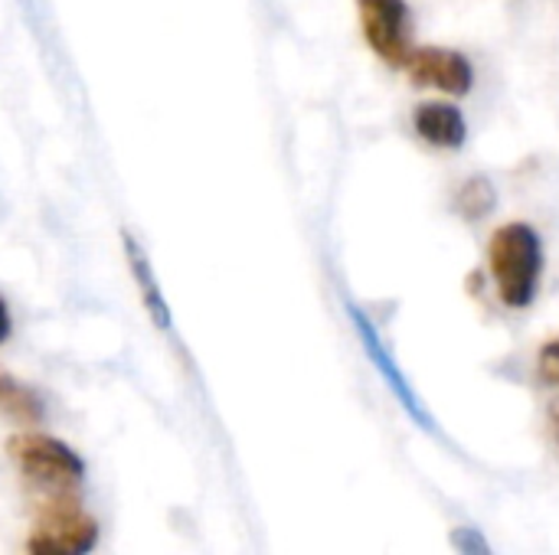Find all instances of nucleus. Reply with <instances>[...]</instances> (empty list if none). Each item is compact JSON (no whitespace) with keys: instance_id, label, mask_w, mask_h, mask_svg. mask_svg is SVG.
<instances>
[{"instance_id":"11","label":"nucleus","mask_w":559,"mask_h":555,"mask_svg":"<svg viewBox=\"0 0 559 555\" xmlns=\"http://www.w3.org/2000/svg\"><path fill=\"white\" fill-rule=\"evenodd\" d=\"M537 376L547 386H559V337L547 340L537 353Z\"/></svg>"},{"instance_id":"1","label":"nucleus","mask_w":559,"mask_h":555,"mask_svg":"<svg viewBox=\"0 0 559 555\" xmlns=\"http://www.w3.org/2000/svg\"><path fill=\"white\" fill-rule=\"evenodd\" d=\"M491 278L498 285V298L514 307L527 311L537 301L540 278H544V242L534 226L527 222H504L488 245Z\"/></svg>"},{"instance_id":"5","label":"nucleus","mask_w":559,"mask_h":555,"mask_svg":"<svg viewBox=\"0 0 559 555\" xmlns=\"http://www.w3.org/2000/svg\"><path fill=\"white\" fill-rule=\"evenodd\" d=\"M406 72L413 79V85L423 88H439L445 95H468L475 88V65L465 52L449 49V46H419L413 49Z\"/></svg>"},{"instance_id":"9","label":"nucleus","mask_w":559,"mask_h":555,"mask_svg":"<svg viewBox=\"0 0 559 555\" xmlns=\"http://www.w3.org/2000/svg\"><path fill=\"white\" fill-rule=\"evenodd\" d=\"M0 412H7L16 422L33 425V422H39L46 415V406H43L36 389L23 386L20 379H13L10 373L0 370Z\"/></svg>"},{"instance_id":"8","label":"nucleus","mask_w":559,"mask_h":555,"mask_svg":"<svg viewBox=\"0 0 559 555\" xmlns=\"http://www.w3.org/2000/svg\"><path fill=\"white\" fill-rule=\"evenodd\" d=\"M121 239H124V258H128L131 278H134V285H138V294H141V301H144V311L151 314V321H154L160 330H167V327H170V307H167V301H164V294H160V285H157V278H154V265H151L144 245H141L128 229L121 232Z\"/></svg>"},{"instance_id":"12","label":"nucleus","mask_w":559,"mask_h":555,"mask_svg":"<svg viewBox=\"0 0 559 555\" xmlns=\"http://www.w3.org/2000/svg\"><path fill=\"white\" fill-rule=\"evenodd\" d=\"M452 546L459 550V555H495L491 546H488V540L478 530H472V527L452 530Z\"/></svg>"},{"instance_id":"4","label":"nucleus","mask_w":559,"mask_h":555,"mask_svg":"<svg viewBox=\"0 0 559 555\" xmlns=\"http://www.w3.org/2000/svg\"><path fill=\"white\" fill-rule=\"evenodd\" d=\"M367 46L393 69H406L413 56V13L406 0H357Z\"/></svg>"},{"instance_id":"6","label":"nucleus","mask_w":559,"mask_h":555,"mask_svg":"<svg viewBox=\"0 0 559 555\" xmlns=\"http://www.w3.org/2000/svg\"><path fill=\"white\" fill-rule=\"evenodd\" d=\"M347 314H350V321H354V327H357V337H360V343H364V350H367V357H370V363L377 366V373L386 379V386L393 389V396L403 402V409L423 425V429H432V419H429V412L423 409V402H419V396H416V389L409 386V379L403 376V370L396 366V360H393V353L386 350V343L380 340V334H377V327L370 324V317L360 311V307H354V304H347Z\"/></svg>"},{"instance_id":"3","label":"nucleus","mask_w":559,"mask_h":555,"mask_svg":"<svg viewBox=\"0 0 559 555\" xmlns=\"http://www.w3.org/2000/svg\"><path fill=\"white\" fill-rule=\"evenodd\" d=\"M95 546L98 523L75 504V497L49 500L26 536V555H88Z\"/></svg>"},{"instance_id":"13","label":"nucleus","mask_w":559,"mask_h":555,"mask_svg":"<svg viewBox=\"0 0 559 555\" xmlns=\"http://www.w3.org/2000/svg\"><path fill=\"white\" fill-rule=\"evenodd\" d=\"M10 334H13V321H10V307H7V301L0 294V347L10 340Z\"/></svg>"},{"instance_id":"10","label":"nucleus","mask_w":559,"mask_h":555,"mask_svg":"<svg viewBox=\"0 0 559 555\" xmlns=\"http://www.w3.org/2000/svg\"><path fill=\"white\" fill-rule=\"evenodd\" d=\"M495 206H498V190H495V183H491L488 177H481V173L468 177V180L459 186V193H455V209H459L462 219H468V222H478V219L491 216Z\"/></svg>"},{"instance_id":"2","label":"nucleus","mask_w":559,"mask_h":555,"mask_svg":"<svg viewBox=\"0 0 559 555\" xmlns=\"http://www.w3.org/2000/svg\"><path fill=\"white\" fill-rule=\"evenodd\" d=\"M7 455L16 464L20 478L46 500L75 497V491L85 478L82 458L66 442H59L52 435H39V432L13 435L7 442Z\"/></svg>"},{"instance_id":"7","label":"nucleus","mask_w":559,"mask_h":555,"mask_svg":"<svg viewBox=\"0 0 559 555\" xmlns=\"http://www.w3.org/2000/svg\"><path fill=\"white\" fill-rule=\"evenodd\" d=\"M413 128L416 134L439 150H459L468 141V121L462 108L449 101H423L413 111Z\"/></svg>"}]
</instances>
